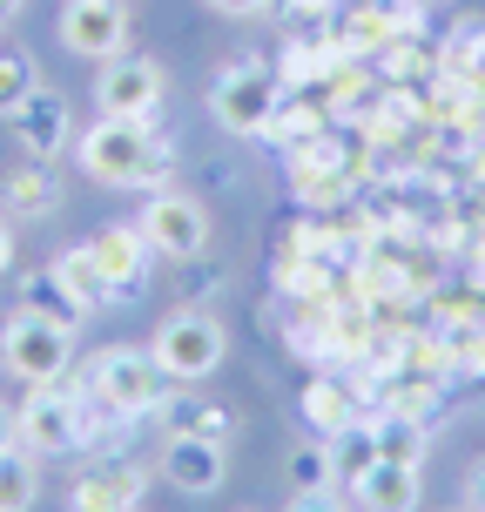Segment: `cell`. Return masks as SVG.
Returning <instances> with one entry per match:
<instances>
[{
	"label": "cell",
	"mask_w": 485,
	"mask_h": 512,
	"mask_svg": "<svg viewBox=\"0 0 485 512\" xmlns=\"http://www.w3.org/2000/svg\"><path fill=\"white\" fill-rule=\"evenodd\" d=\"M75 162L88 182H108V189H149V182L169 176V142L155 135L149 122H115V115H102V122L88 128L75 142Z\"/></svg>",
	"instance_id": "cell-1"
},
{
	"label": "cell",
	"mask_w": 485,
	"mask_h": 512,
	"mask_svg": "<svg viewBox=\"0 0 485 512\" xmlns=\"http://www.w3.org/2000/svg\"><path fill=\"white\" fill-rule=\"evenodd\" d=\"M21 418V445L27 452H41V459H61V452H81L88 438H95V418L81 405V391L68 384H27V405L14 411Z\"/></svg>",
	"instance_id": "cell-2"
},
{
	"label": "cell",
	"mask_w": 485,
	"mask_h": 512,
	"mask_svg": "<svg viewBox=\"0 0 485 512\" xmlns=\"http://www.w3.org/2000/svg\"><path fill=\"white\" fill-rule=\"evenodd\" d=\"M169 371L155 364V351H135V344H108L95 358V398H102L115 418H149V411L169 405Z\"/></svg>",
	"instance_id": "cell-3"
},
{
	"label": "cell",
	"mask_w": 485,
	"mask_h": 512,
	"mask_svg": "<svg viewBox=\"0 0 485 512\" xmlns=\"http://www.w3.org/2000/svg\"><path fill=\"white\" fill-rule=\"evenodd\" d=\"M149 351L176 384H203L209 371H223V358H230V331L209 310H176V317H162Z\"/></svg>",
	"instance_id": "cell-4"
},
{
	"label": "cell",
	"mask_w": 485,
	"mask_h": 512,
	"mask_svg": "<svg viewBox=\"0 0 485 512\" xmlns=\"http://www.w3.org/2000/svg\"><path fill=\"white\" fill-rule=\"evenodd\" d=\"M277 75L270 68H256V61H230L216 88H209V115L230 128V135H270L277 122Z\"/></svg>",
	"instance_id": "cell-5"
},
{
	"label": "cell",
	"mask_w": 485,
	"mask_h": 512,
	"mask_svg": "<svg viewBox=\"0 0 485 512\" xmlns=\"http://www.w3.org/2000/svg\"><path fill=\"white\" fill-rule=\"evenodd\" d=\"M162 95H169V75H162V61H149V54H115V61H102V75H95V108L115 115V122H155Z\"/></svg>",
	"instance_id": "cell-6"
},
{
	"label": "cell",
	"mask_w": 485,
	"mask_h": 512,
	"mask_svg": "<svg viewBox=\"0 0 485 512\" xmlns=\"http://www.w3.org/2000/svg\"><path fill=\"white\" fill-rule=\"evenodd\" d=\"M68 351H75V331H61V324H48V317H34V310L0 331V364H7L21 384L68 378Z\"/></svg>",
	"instance_id": "cell-7"
},
{
	"label": "cell",
	"mask_w": 485,
	"mask_h": 512,
	"mask_svg": "<svg viewBox=\"0 0 485 512\" xmlns=\"http://www.w3.org/2000/svg\"><path fill=\"white\" fill-rule=\"evenodd\" d=\"M142 236H149L155 256H176V263H196L209 250V209L182 189H155L149 209H142Z\"/></svg>",
	"instance_id": "cell-8"
},
{
	"label": "cell",
	"mask_w": 485,
	"mask_h": 512,
	"mask_svg": "<svg viewBox=\"0 0 485 512\" xmlns=\"http://www.w3.org/2000/svg\"><path fill=\"white\" fill-rule=\"evenodd\" d=\"M61 41L81 61H115L128 48V0H68L61 7Z\"/></svg>",
	"instance_id": "cell-9"
},
{
	"label": "cell",
	"mask_w": 485,
	"mask_h": 512,
	"mask_svg": "<svg viewBox=\"0 0 485 512\" xmlns=\"http://www.w3.org/2000/svg\"><path fill=\"white\" fill-rule=\"evenodd\" d=\"M7 128H14V142H21L34 162H54V155L75 142V115H68V95H54V88H34L14 115H7Z\"/></svg>",
	"instance_id": "cell-10"
},
{
	"label": "cell",
	"mask_w": 485,
	"mask_h": 512,
	"mask_svg": "<svg viewBox=\"0 0 485 512\" xmlns=\"http://www.w3.org/2000/svg\"><path fill=\"white\" fill-rule=\"evenodd\" d=\"M162 479L176 492H189V499H209V492L223 486V445L216 438H196V432H169V445H162V465H155Z\"/></svg>",
	"instance_id": "cell-11"
},
{
	"label": "cell",
	"mask_w": 485,
	"mask_h": 512,
	"mask_svg": "<svg viewBox=\"0 0 485 512\" xmlns=\"http://www.w3.org/2000/svg\"><path fill=\"white\" fill-rule=\"evenodd\" d=\"M88 256H95V270L108 277L115 297H135L142 277H149V236H142V223H108V230L88 243Z\"/></svg>",
	"instance_id": "cell-12"
},
{
	"label": "cell",
	"mask_w": 485,
	"mask_h": 512,
	"mask_svg": "<svg viewBox=\"0 0 485 512\" xmlns=\"http://www.w3.org/2000/svg\"><path fill=\"white\" fill-rule=\"evenodd\" d=\"M351 499H358L364 512H418V506H425V479H418V465L378 459L371 472L351 479Z\"/></svg>",
	"instance_id": "cell-13"
},
{
	"label": "cell",
	"mask_w": 485,
	"mask_h": 512,
	"mask_svg": "<svg viewBox=\"0 0 485 512\" xmlns=\"http://www.w3.org/2000/svg\"><path fill=\"white\" fill-rule=\"evenodd\" d=\"M149 472L142 465H102V472H81L75 479V512H135L142 506Z\"/></svg>",
	"instance_id": "cell-14"
},
{
	"label": "cell",
	"mask_w": 485,
	"mask_h": 512,
	"mask_svg": "<svg viewBox=\"0 0 485 512\" xmlns=\"http://www.w3.org/2000/svg\"><path fill=\"white\" fill-rule=\"evenodd\" d=\"M371 438H378V459H398V465H425V445H432V425L418 411H398L384 405L371 418Z\"/></svg>",
	"instance_id": "cell-15"
},
{
	"label": "cell",
	"mask_w": 485,
	"mask_h": 512,
	"mask_svg": "<svg viewBox=\"0 0 485 512\" xmlns=\"http://www.w3.org/2000/svg\"><path fill=\"white\" fill-rule=\"evenodd\" d=\"M21 290H27V310H34V317H48V324H61V331H75L81 317H88V304L68 290V277H61V270H34Z\"/></svg>",
	"instance_id": "cell-16"
},
{
	"label": "cell",
	"mask_w": 485,
	"mask_h": 512,
	"mask_svg": "<svg viewBox=\"0 0 485 512\" xmlns=\"http://www.w3.org/2000/svg\"><path fill=\"white\" fill-rule=\"evenodd\" d=\"M34 499H41V452L7 445L0 452V512H27Z\"/></svg>",
	"instance_id": "cell-17"
},
{
	"label": "cell",
	"mask_w": 485,
	"mask_h": 512,
	"mask_svg": "<svg viewBox=\"0 0 485 512\" xmlns=\"http://www.w3.org/2000/svg\"><path fill=\"white\" fill-rule=\"evenodd\" d=\"M304 418H310L324 438H337L344 425H358V405H351V391H344V384L317 378V384H304Z\"/></svg>",
	"instance_id": "cell-18"
},
{
	"label": "cell",
	"mask_w": 485,
	"mask_h": 512,
	"mask_svg": "<svg viewBox=\"0 0 485 512\" xmlns=\"http://www.w3.org/2000/svg\"><path fill=\"white\" fill-rule=\"evenodd\" d=\"M331 465H337V486H351L358 472H371V465H378V438H371V418H358V425H344V432L331 438Z\"/></svg>",
	"instance_id": "cell-19"
},
{
	"label": "cell",
	"mask_w": 485,
	"mask_h": 512,
	"mask_svg": "<svg viewBox=\"0 0 485 512\" xmlns=\"http://www.w3.org/2000/svg\"><path fill=\"white\" fill-rule=\"evenodd\" d=\"M445 75L459 81L465 95H485V34L479 27H465L459 41L445 48Z\"/></svg>",
	"instance_id": "cell-20"
},
{
	"label": "cell",
	"mask_w": 485,
	"mask_h": 512,
	"mask_svg": "<svg viewBox=\"0 0 485 512\" xmlns=\"http://www.w3.org/2000/svg\"><path fill=\"white\" fill-rule=\"evenodd\" d=\"M54 270L68 277V290H75V297H81V304H88V310L115 304V290H108V277H102V270H95V256H88V243H81V250H68V256H61V263H54Z\"/></svg>",
	"instance_id": "cell-21"
},
{
	"label": "cell",
	"mask_w": 485,
	"mask_h": 512,
	"mask_svg": "<svg viewBox=\"0 0 485 512\" xmlns=\"http://www.w3.org/2000/svg\"><path fill=\"white\" fill-rule=\"evenodd\" d=\"M34 88H41L34 61H27L21 48H0V122H7V115H14V108H21Z\"/></svg>",
	"instance_id": "cell-22"
},
{
	"label": "cell",
	"mask_w": 485,
	"mask_h": 512,
	"mask_svg": "<svg viewBox=\"0 0 485 512\" xmlns=\"http://www.w3.org/2000/svg\"><path fill=\"white\" fill-rule=\"evenodd\" d=\"M290 486H297V492H331L337 486L331 438H324V445H297V452H290Z\"/></svg>",
	"instance_id": "cell-23"
},
{
	"label": "cell",
	"mask_w": 485,
	"mask_h": 512,
	"mask_svg": "<svg viewBox=\"0 0 485 512\" xmlns=\"http://www.w3.org/2000/svg\"><path fill=\"white\" fill-rule=\"evenodd\" d=\"M162 411H169V418H162L169 432H196V438H216V445L230 438V411H216V405H176V398H169Z\"/></svg>",
	"instance_id": "cell-24"
},
{
	"label": "cell",
	"mask_w": 485,
	"mask_h": 512,
	"mask_svg": "<svg viewBox=\"0 0 485 512\" xmlns=\"http://www.w3.org/2000/svg\"><path fill=\"white\" fill-rule=\"evenodd\" d=\"M7 196H14V209H21V216H48V209L61 203L48 176H14V182H7Z\"/></svg>",
	"instance_id": "cell-25"
},
{
	"label": "cell",
	"mask_w": 485,
	"mask_h": 512,
	"mask_svg": "<svg viewBox=\"0 0 485 512\" xmlns=\"http://www.w3.org/2000/svg\"><path fill=\"white\" fill-rule=\"evenodd\" d=\"M283 512H351V506H344V492L331 486V492H297Z\"/></svg>",
	"instance_id": "cell-26"
},
{
	"label": "cell",
	"mask_w": 485,
	"mask_h": 512,
	"mask_svg": "<svg viewBox=\"0 0 485 512\" xmlns=\"http://www.w3.org/2000/svg\"><path fill=\"white\" fill-rule=\"evenodd\" d=\"M216 14H230V21H256V14H270V0H209Z\"/></svg>",
	"instance_id": "cell-27"
},
{
	"label": "cell",
	"mask_w": 485,
	"mask_h": 512,
	"mask_svg": "<svg viewBox=\"0 0 485 512\" xmlns=\"http://www.w3.org/2000/svg\"><path fill=\"white\" fill-rule=\"evenodd\" d=\"M465 512H485V459H472L465 472Z\"/></svg>",
	"instance_id": "cell-28"
},
{
	"label": "cell",
	"mask_w": 485,
	"mask_h": 512,
	"mask_svg": "<svg viewBox=\"0 0 485 512\" xmlns=\"http://www.w3.org/2000/svg\"><path fill=\"white\" fill-rule=\"evenodd\" d=\"M7 445H21V418L0 405V452H7Z\"/></svg>",
	"instance_id": "cell-29"
},
{
	"label": "cell",
	"mask_w": 485,
	"mask_h": 512,
	"mask_svg": "<svg viewBox=\"0 0 485 512\" xmlns=\"http://www.w3.org/2000/svg\"><path fill=\"white\" fill-rule=\"evenodd\" d=\"M7 263H14V230L0 223V277H7Z\"/></svg>",
	"instance_id": "cell-30"
},
{
	"label": "cell",
	"mask_w": 485,
	"mask_h": 512,
	"mask_svg": "<svg viewBox=\"0 0 485 512\" xmlns=\"http://www.w3.org/2000/svg\"><path fill=\"white\" fill-rule=\"evenodd\" d=\"M290 7H297V14H331L337 0H290Z\"/></svg>",
	"instance_id": "cell-31"
},
{
	"label": "cell",
	"mask_w": 485,
	"mask_h": 512,
	"mask_svg": "<svg viewBox=\"0 0 485 512\" xmlns=\"http://www.w3.org/2000/svg\"><path fill=\"white\" fill-rule=\"evenodd\" d=\"M21 7H27V0H0V27H14V21H21Z\"/></svg>",
	"instance_id": "cell-32"
}]
</instances>
